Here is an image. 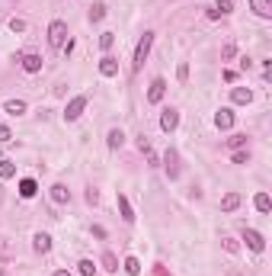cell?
<instances>
[{
    "label": "cell",
    "instance_id": "obj_1",
    "mask_svg": "<svg viewBox=\"0 0 272 276\" xmlns=\"http://www.w3.org/2000/svg\"><path fill=\"white\" fill-rule=\"evenodd\" d=\"M151 45H154V32H144V36L138 39V45H135V58H131V71H141V67H144L147 55H151Z\"/></svg>",
    "mask_w": 272,
    "mask_h": 276
},
{
    "label": "cell",
    "instance_id": "obj_2",
    "mask_svg": "<svg viewBox=\"0 0 272 276\" xmlns=\"http://www.w3.org/2000/svg\"><path fill=\"white\" fill-rule=\"evenodd\" d=\"M64 39H67V23L64 20H51L48 23V45L51 48H64Z\"/></svg>",
    "mask_w": 272,
    "mask_h": 276
},
{
    "label": "cell",
    "instance_id": "obj_3",
    "mask_svg": "<svg viewBox=\"0 0 272 276\" xmlns=\"http://www.w3.org/2000/svg\"><path fill=\"white\" fill-rule=\"evenodd\" d=\"M86 103H90V97H86V93H80V97H74V100L64 106V122H77V119H80V113L86 109Z\"/></svg>",
    "mask_w": 272,
    "mask_h": 276
},
{
    "label": "cell",
    "instance_id": "obj_4",
    "mask_svg": "<svg viewBox=\"0 0 272 276\" xmlns=\"http://www.w3.org/2000/svg\"><path fill=\"white\" fill-rule=\"evenodd\" d=\"M243 241H247V247H250V251H256V254H262V247H266L262 235H259V231H253V228H243Z\"/></svg>",
    "mask_w": 272,
    "mask_h": 276
},
{
    "label": "cell",
    "instance_id": "obj_5",
    "mask_svg": "<svg viewBox=\"0 0 272 276\" xmlns=\"http://www.w3.org/2000/svg\"><path fill=\"white\" fill-rule=\"evenodd\" d=\"M163 93H166V81H163V77H157V81L151 84V90H147V103H160Z\"/></svg>",
    "mask_w": 272,
    "mask_h": 276
},
{
    "label": "cell",
    "instance_id": "obj_6",
    "mask_svg": "<svg viewBox=\"0 0 272 276\" xmlns=\"http://www.w3.org/2000/svg\"><path fill=\"white\" fill-rule=\"evenodd\" d=\"M231 100L237 103V106H250V103H253V90L250 87H234L231 90Z\"/></svg>",
    "mask_w": 272,
    "mask_h": 276
},
{
    "label": "cell",
    "instance_id": "obj_7",
    "mask_svg": "<svg viewBox=\"0 0 272 276\" xmlns=\"http://www.w3.org/2000/svg\"><path fill=\"white\" fill-rule=\"evenodd\" d=\"M176 125H179V113H176V109H163V116H160V128H163V132H173Z\"/></svg>",
    "mask_w": 272,
    "mask_h": 276
},
{
    "label": "cell",
    "instance_id": "obj_8",
    "mask_svg": "<svg viewBox=\"0 0 272 276\" xmlns=\"http://www.w3.org/2000/svg\"><path fill=\"white\" fill-rule=\"evenodd\" d=\"M116 202H119V212H122V219H125L128 225H131V222H135V209H131L128 196H125V193H119V196H116Z\"/></svg>",
    "mask_w": 272,
    "mask_h": 276
},
{
    "label": "cell",
    "instance_id": "obj_9",
    "mask_svg": "<svg viewBox=\"0 0 272 276\" xmlns=\"http://www.w3.org/2000/svg\"><path fill=\"white\" fill-rule=\"evenodd\" d=\"M215 125L221 128V132L234 128V113H231V109H218V113H215Z\"/></svg>",
    "mask_w": 272,
    "mask_h": 276
},
{
    "label": "cell",
    "instance_id": "obj_10",
    "mask_svg": "<svg viewBox=\"0 0 272 276\" xmlns=\"http://www.w3.org/2000/svg\"><path fill=\"white\" fill-rule=\"evenodd\" d=\"M253 13L262 16V20H272V0H250Z\"/></svg>",
    "mask_w": 272,
    "mask_h": 276
},
{
    "label": "cell",
    "instance_id": "obj_11",
    "mask_svg": "<svg viewBox=\"0 0 272 276\" xmlns=\"http://www.w3.org/2000/svg\"><path fill=\"white\" fill-rule=\"evenodd\" d=\"M20 61H23V71H29V74L42 71V55H23Z\"/></svg>",
    "mask_w": 272,
    "mask_h": 276
},
{
    "label": "cell",
    "instance_id": "obj_12",
    "mask_svg": "<svg viewBox=\"0 0 272 276\" xmlns=\"http://www.w3.org/2000/svg\"><path fill=\"white\" fill-rule=\"evenodd\" d=\"M166 174H170V180H176L179 177V154L176 151H166Z\"/></svg>",
    "mask_w": 272,
    "mask_h": 276
},
{
    "label": "cell",
    "instance_id": "obj_13",
    "mask_svg": "<svg viewBox=\"0 0 272 276\" xmlns=\"http://www.w3.org/2000/svg\"><path fill=\"white\" fill-rule=\"evenodd\" d=\"M51 199H55L58 205H64V202H71V189H67L64 183H55V186H51Z\"/></svg>",
    "mask_w": 272,
    "mask_h": 276
},
{
    "label": "cell",
    "instance_id": "obj_14",
    "mask_svg": "<svg viewBox=\"0 0 272 276\" xmlns=\"http://www.w3.org/2000/svg\"><path fill=\"white\" fill-rule=\"evenodd\" d=\"M36 193H39V183H36V180H32V177L20 180V196H23V199H32V196H36Z\"/></svg>",
    "mask_w": 272,
    "mask_h": 276
},
{
    "label": "cell",
    "instance_id": "obj_15",
    "mask_svg": "<svg viewBox=\"0 0 272 276\" xmlns=\"http://www.w3.org/2000/svg\"><path fill=\"white\" fill-rule=\"evenodd\" d=\"M32 247H36L39 254H48V251H51V235H45V231H39V235L32 238Z\"/></svg>",
    "mask_w": 272,
    "mask_h": 276
},
{
    "label": "cell",
    "instance_id": "obj_16",
    "mask_svg": "<svg viewBox=\"0 0 272 276\" xmlns=\"http://www.w3.org/2000/svg\"><path fill=\"white\" fill-rule=\"evenodd\" d=\"M100 74H103V77H116V74H119V61L106 55V58L100 61Z\"/></svg>",
    "mask_w": 272,
    "mask_h": 276
},
{
    "label": "cell",
    "instance_id": "obj_17",
    "mask_svg": "<svg viewBox=\"0 0 272 276\" xmlns=\"http://www.w3.org/2000/svg\"><path fill=\"white\" fill-rule=\"evenodd\" d=\"M106 145L112 151L116 148H122V145H125V132H122V128H109V135H106Z\"/></svg>",
    "mask_w": 272,
    "mask_h": 276
},
{
    "label": "cell",
    "instance_id": "obj_18",
    "mask_svg": "<svg viewBox=\"0 0 272 276\" xmlns=\"http://www.w3.org/2000/svg\"><path fill=\"white\" fill-rule=\"evenodd\" d=\"M234 209H240V193H227L221 199V212H234Z\"/></svg>",
    "mask_w": 272,
    "mask_h": 276
},
{
    "label": "cell",
    "instance_id": "obj_19",
    "mask_svg": "<svg viewBox=\"0 0 272 276\" xmlns=\"http://www.w3.org/2000/svg\"><path fill=\"white\" fill-rule=\"evenodd\" d=\"M4 109H7L10 116H23V113H26V103H23V100H7Z\"/></svg>",
    "mask_w": 272,
    "mask_h": 276
},
{
    "label": "cell",
    "instance_id": "obj_20",
    "mask_svg": "<svg viewBox=\"0 0 272 276\" xmlns=\"http://www.w3.org/2000/svg\"><path fill=\"white\" fill-rule=\"evenodd\" d=\"M125 273L128 276H141V260H138V257H125Z\"/></svg>",
    "mask_w": 272,
    "mask_h": 276
},
{
    "label": "cell",
    "instance_id": "obj_21",
    "mask_svg": "<svg viewBox=\"0 0 272 276\" xmlns=\"http://www.w3.org/2000/svg\"><path fill=\"white\" fill-rule=\"evenodd\" d=\"M16 177V164L13 161H0V180H10Z\"/></svg>",
    "mask_w": 272,
    "mask_h": 276
},
{
    "label": "cell",
    "instance_id": "obj_22",
    "mask_svg": "<svg viewBox=\"0 0 272 276\" xmlns=\"http://www.w3.org/2000/svg\"><path fill=\"white\" fill-rule=\"evenodd\" d=\"M103 266H106L109 273H116V270H119V257L112 254V251H106V254H103Z\"/></svg>",
    "mask_w": 272,
    "mask_h": 276
},
{
    "label": "cell",
    "instance_id": "obj_23",
    "mask_svg": "<svg viewBox=\"0 0 272 276\" xmlns=\"http://www.w3.org/2000/svg\"><path fill=\"white\" fill-rule=\"evenodd\" d=\"M253 205H256L259 212H269V209H272V199H269L266 193H256V199H253Z\"/></svg>",
    "mask_w": 272,
    "mask_h": 276
},
{
    "label": "cell",
    "instance_id": "obj_24",
    "mask_svg": "<svg viewBox=\"0 0 272 276\" xmlns=\"http://www.w3.org/2000/svg\"><path fill=\"white\" fill-rule=\"evenodd\" d=\"M103 16H106V4H93L90 7V23H100Z\"/></svg>",
    "mask_w": 272,
    "mask_h": 276
},
{
    "label": "cell",
    "instance_id": "obj_25",
    "mask_svg": "<svg viewBox=\"0 0 272 276\" xmlns=\"http://www.w3.org/2000/svg\"><path fill=\"white\" fill-rule=\"evenodd\" d=\"M77 270H80V276H93L96 273V263L93 260H80V263H77Z\"/></svg>",
    "mask_w": 272,
    "mask_h": 276
},
{
    "label": "cell",
    "instance_id": "obj_26",
    "mask_svg": "<svg viewBox=\"0 0 272 276\" xmlns=\"http://www.w3.org/2000/svg\"><path fill=\"white\" fill-rule=\"evenodd\" d=\"M116 45V32H103L100 36V48H112Z\"/></svg>",
    "mask_w": 272,
    "mask_h": 276
},
{
    "label": "cell",
    "instance_id": "obj_27",
    "mask_svg": "<svg viewBox=\"0 0 272 276\" xmlns=\"http://www.w3.org/2000/svg\"><path fill=\"white\" fill-rule=\"evenodd\" d=\"M215 10L221 13V16H227V13L234 10V4H231V0H218V4H215Z\"/></svg>",
    "mask_w": 272,
    "mask_h": 276
},
{
    "label": "cell",
    "instance_id": "obj_28",
    "mask_svg": "<svg viewBox=\"0 0 272 276\" xmlns=\"http://www.w3.org/2000/svg\"><path fill=\"white\" fill-rule=\"evenodd\" d=\"M234 55H237V45H231V42H227V45L221 48V58H224V61H231Z\"/></svg>",
    "mask_w": 272,
    "mask_h": 276
},
{
    "label": "cell",
    "instance_id": "obj_29",
    "mask_svg": "<svg viewBox=\"0 0 272 276\" xmlns=\"http://www.w3.org/2000/svg\"><path fill=\"white\" fill-rule=\"evenodd\" d=\"M227 145H231V148H243V145H247V135H231Z\"/></svg>",
    "mask_w": 272,
    "mask_h": 276
},
{
    "label": "cell",
    "instance_id": "obj_30",
    "mask_svg": "<svg viewBox=\"0 0 272 276\" xmlns=\"http://www.w3.org/2000/svg\"><path fill=\"white\" fill-rule=\"evenodd\" d=\"M0 142H13V132H10V128H7V125H0Z\"/></svg>",
    "mask_w": 272,
    "mask_h": 276
},
{
    "label": "cell",
    "instance_id": "obj_31",
    "mask_svg": "<svg viewBox=\"0 0 272 276\" xmlns=\"http://www.w3.org/2000/svg\"><path fill=\"white\" fill-rule=\"evenodd\" d=\"M10 29H13V32H26V23H23V20H16V16H13V20H10Z\"/></svg>",
    "mask_w": 272,
    "mask_h": 276
},
{
    "label": "cell",
    "instance_id": "obj_32",
    "mask_svg": "<svg viewBox=\"0 0 272 276\" xmlns=\"http://www.w3.org/2000/svg\"><path fill=\"white\" fill-rule=\"evenodd\" d=\"M247 161H250L247 151H234V164H247Z\"/></svg>",
    "mask_w": 272,
    "mask_h": 276
},
{
    "label": "cell",
    "instance_id": "obj_33",
    "mask_svg": "<svg viewBox=\"0 0 272 276\" xmlns=\"http://www.w3.org/2000/svg\"><path fill=\"white\" fill-rule=\"evenodd\" d=\"M224 251H231V254H237V241H234V238H224Z\"/></svg>",
    "mask_w": 272,
    "mask_h": 276
},
{
    "label": "cell",
    "instance_id": "obj_34",
    "mask_svg": "<svg viewBox=\"0 0 272 276\" xmlns=\"http://www.w3.org/2000/svg\"><path fill=\"white\" fill-rule=\"evenodd\" d=\"M96 199H100V193H96V189H86V202L96 205Z\"/></svg>",
    "mask_w": 272,
    "mask_h": 276
},
{
    "label": "cell",
    "instance_id": "obj_35",
    "mask_svg": "<svg viewBox=\"0 0 272 276\" xmlns=\"http://www.w3.org/2000/svg\"><path fill=\"white\" fill-rule=\"evenodd\" d=\"M176 77H179V81H186V77H189V64H179V71H176Z\"/></svg>",
    "mask_w": 272,
    "mask_h": 276
},
{
    "label": "cell",
    "instance_id": "obj_36",
    "mask_svg": "<svg viewBox=\"0 0 272 276\" xmlns=\"http://www.w3.org/2000/svg\"><path fill=\"white\" fill-rule=\"evenodd\" d=\"M93 238H106V228H103V225H93Z\"/></svg>",
    "mask_w": 272,
    "mask_h": 276
},
{
    "label": "cell",
    "instance_id": "obj_37",
    "mask_svg": "<svg viewBox=\"0 0 272 276\" xmlns=\"http://www.w3.org/2000/svg\"><path fill=\"white\" fill-rule=\"evenodd\" d=\"M55 276H71V273H67V270H55Z\"/></svg>",
    "mask_w": 272,
    "mask_h": 276
}]
</instances>
